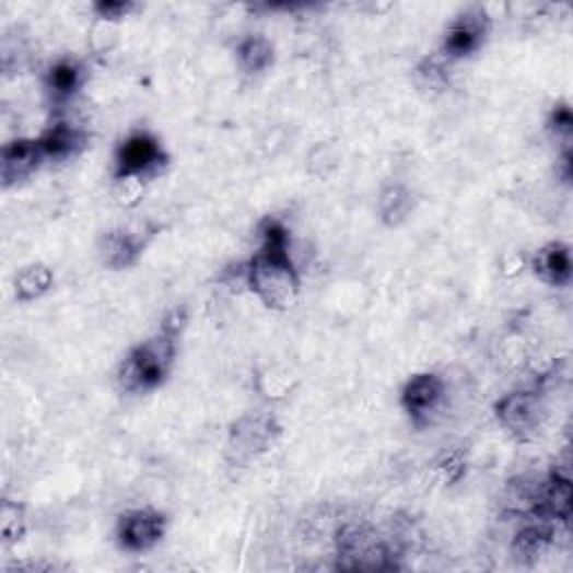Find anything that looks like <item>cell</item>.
<instances>
[{"label": "cell", "instance_id": "obj_1", "mask_svg": "<svg viewBox=\"0 0 573 573\" xmlns=\"http://www.w3.org/2000/svg\"><path fill=\"white\" fill-rule=\"evenodd\" d=\"M249 292L271 312H290L301 301V265L294 254L290 229L278 220L260 226V247L243 267Z\"/></svg>", "mask_w": 573, "mask_h": 573}, {"label": "cell", "instance_id": "obj_10", "mask_svg": "<svg viewBox=\"0 0 573 573\" xmlns=\"http://www.w3.org/2000/svg\"><path fill=\"white\" fill-rule=\"evenodd\" d=\"M556 524L540 519V517H529L527 524L515 534L511 542V553L517 562L522 564H534L538 562L556 542Z\"/></svg>", "mask_w": 573, "mask_h": 573}, {"label": "cell", "instance_id": "obj_14", "mask_svg": "<svg viewBox=\"0 0 573 573\" xmlns=\"http://www.w3.org/2000/svg\"><path fill=\"white\" fill-rule=\"evenodd\" d=\"M237 63L247 74H262L273 63V45L262 34H249L235 47Z\"/></svg>", "mask_w": 573, "mask_h": 573}, {"label": "cell", "instance_id": "obj_18", "mask_svg": "<svg viewBox=\"0 0 573 573\" xmlns=\"http://www.w3.org/2000/svg\"><path fill=\"white\" fill-rule=\"evenodd\" d=\"M547 128L551 130V135L556 139H560L564 143V147H569L571 135H573V115H571L569 104L553 106V110L549 115V121H547Z\"/></svg>", "mask_w": 573, "mask_h": 573}, {"label": "cell", "instance_id": "obj_16", "mask_svg": "<svg viewBox=\"0 0 573 573\" xmlns=\"http://www.w3.org/2000/svg\"><path fill=\"white\" fill-rule=\"evenodd\" d=\"M412 211L410 190L401 184H390L378 198V213L388 226H399Z\"/></svg>", "mask_w": 573, "mask_h": 573}, {"label": "cell", "instance_id": "obj_13", "mask_svg": "<svg viewBox=\"0 0 573 573\" xmlns=\"http://www.w3.org/2000/svg\"><path fill=\"white\" fill-rule=\"evenodd\" d=\"M85 81V70L79 61H57L45 74V87L55 102H70Z\"/></svg>", "mask_w": 573, "mask_h": 573}, {"label": "cell", "instance_id": "obj_2", "mask_svg": "<svg viewBox=\"0 0 573 573\" xmlns=\"http://www.w3.org/2000/svg\"><path fill=\"white\" fill-rule=\"evenodd\" d=\"M184 323V312H171L157 334L141 341L126 354L117 370V384L121 386V390L151 393L164 384L177 359V339Z\"/></svg>", "mask_w": 573, "mask_h": 573}, {"label": "cell", "instance_id": "obj_7", "mask_svg": "<svg viewBox=\"0 0 573 573\" xmlns=\"http://www.w3.org/2000/svg\"><path fill=\"white\" fill-rule=\"evenodd\" d=\"M399 401L414 425H425L446 401V381L435 372L414 374L404 384Z\"/></svg>", "mask_w": 573, "mask_h": 573}, {"label": "cell", "instance_id": "obj_21", "mask_svg": "<svg viewBox=\"0 0 573 573\" xmlns=\"http://www.w3.org/2000/svg\"><path fill=\"white\" fill-rule=\"evenodd\" d=\"M464 459L457 455V453H446V455H442L440 457V461H437V470H440V475L444 477V480H448V482H457L459 480V477L464 475Z\"/></svg>", "mask_w": 573, "mask_h": 573}, {"label": "cell", "instance_id": "obj_8", "mask_svg": "<svg viewBox=\"0 0 573 573\" xmlns=\"http://www.w3.org/2000/svg\"><path fill=\"white\" fill-rule=\"evenodd\" d=\"M157 229L151 222H137L110 231L102 243V258L110 269H128L137 265L143 249L149 247Z\"/></svg>", "mask_w": 573, "mask_h": 573}, {"label": "cell", "instance_id": "obj_3", "mask_svg": "<svg viewBox=\"0 0 573 573\" xmlns=\"http://www.w3.org/2000/svg\"><path fill=\"white\" fill-rule=\"evenodd\" d=\"M168 164V155L160 139L147 130L128 135L115 151V168L113 179L137 177L149 182L164 171Z\"/></svg>", "mask_w": 573, "mask_h": 573}, {"label": "cell", "instance_id": "obj_15", "mask_svg": "<svg viewBox=\"0 0 573 573\" xmlns=\"http://www.w3.org/2000/svg\"><path fill=\"white\" fill-rule=\"evenodd\" d=\"M55 286V273L45 265H27L14 278V292L21 303H32L43 299Z\"/></svg>", "mask_w": 573, "mask_h": 573}, {"label": "cell", "instance_id": "obj_11", "mask_svg": "<svg viewBox=\"0 0 573 573\" xmlns=\"http://www.w3.org/2000/svg\"><path fill=\"white\" fill-rule=\"evenodd\" d=\"M534 276L549 286H566L573 276L571 249L564 243H549L529 258Z\"/></svg>", "mask_w": 573, "mask_h": 573}, {"label": "cell", "instance_id": "obj_12", "mask_svg": "<svg viewBox=\"0 0 573 573\" xmlns=\"http://www.w3.org/2000/svg\"><path fill=\"white\" fill-rule=\"evenodd\" d=\"M87 135L83 128L70 124V121H57L50 128H45L38 137L40 151L45 160L50 162H68L77 157L85 149Z\"/></svg>", "mask_w": 573, "mask_h": 573}, {"label": "cell", "instance_id": "obj_6", "mask_svg": "<svg viewBox=\"0 0 573 573\" xmlns=\"http://www.w3.org/2000/svg\"><path fill=\"white\" fill-rule=\"evenodd\" d=\"M168 529V519L155 508H132L119 515L115 527L117 545L128 553H147L155 549Z\"/></svg>", "mask_w": 573, "mask_h": 573}, {"label": "cell", "instance_id": "obj_22", "mask_svg": "<svg viewBox=\"0 0 573 573\" xmlns=\"http://www.w3.org/2000/svg\"><path fill=\"white\" fill-rule=\"evenodd\" d=\"M500 267H502V273L506 278H515V276H519L524 269L529 267V258L524 256V254H519V252H508V254L502 256Z\"/></svg>", "mask_w": 573, "mask_h": 573}, {"label": "cell", "instance_id": "obj_20", "mask_svg": "<svg viewBox=\"0 0 573 573\" xmlns=\"http://www.w3.org/2000/svg\"><path fill=\"white\" fill-rule=\"evenodd\" d=\"M0 529H3L5 542H16L23 536V511L21 506L5 502L0 511Z\"/></svg>", "mask_w": 573, "mask_h": 573}, {"label": "cell", "instance_id": "obj_9", "mask_svg": "<svg viewBox=\"0 0 573 573\" xmlns=\"http://www.w3.org/2000/svg\"><path fill=\"white\" fill-rule=\"evenodd\" d=\"M43 162L45 155L40 151L38 139H14L5 143L3 153H0V177H3V186L10 188L30 179Z\"/></svg>", "mask_w": 573, "mask_h": 573}, {"label": "cell", "instance_id": "obj_17", "mask_svg": "<svg viewBox=\"0 0 573 573\" xmlns=\"http://www.w3.org/2000/svg\"><path fill=\"white\" fill-rule=\"evenodd\" d=\"M135 10V5L130 0H100V3L92 5L94 16H97L102 23L115 25L121 23L124 19L130 16V12Z\"/></svg>", "mask_w": 573, "mask_h": 573}, {"label": "cell", "instance_id": "obj_4", "mask_svg": "<svg viewBox=\"0 0 573 573\" xmlns=\"http://www.w3.org/2000/svg\"><path fill=\"white\" fill-rule=\"evenodd\" d=\"M500 425L515 442H534L547 421V406L538 390H515L495 404Z\"/></svg>", "mask_w": 573, "mask_h": 573}, {"label": "cell", "instance_id": "obj_5", "mask_svg": "<svg viewBox=\"0 0 573 573\" xmlns=\"http://www.w3.org/2000/svg\"><path fill=\"white\" fill-rule=\"evenodd\" d=\"M491 32V19L484 8L472 5L459 12L448 25L442 40V59L444 61H461L472 57L484 45Z\"/></svg>", "mask_w": 573, "mask_h": 573}, {"label": "cell", "instance_id": "obj_19", "mask_svg": "<svg viewBox=\"0 0 573 573\" xmlns=\"http://www.w3.org/2000/svg\"><path fill=\"white\" fill-rule=\"evenodd\" d=\"M143 190H147V182L143 179H137V177L115 179V200L126 209H132L141 202Z\"/></svg>", "mask_w": 573, "mask_h": 573}]
</instances>
